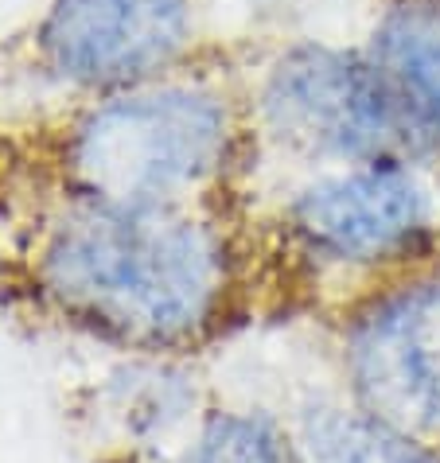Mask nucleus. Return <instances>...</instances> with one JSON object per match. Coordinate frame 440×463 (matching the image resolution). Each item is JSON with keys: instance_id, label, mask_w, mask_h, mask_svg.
<instances>
[{"instance_id": "obj_1", "label": "nucleus", "mask_w": 440, "mask_h": 463, "mask_svg": "<svg viewBox=\"0 0 440 463\" xmlns=\"http://www.w3.org/2000/svg\"><path fill=\"white\" fill-rule=\"evenodd\" d=\"M40 280L90 331L160 351L211 327L226 292V261L211 230L172 207L90 203L51 234Z\"/></svg>"}, {"instance_id": "obj_2", "label": "nucleus", "mask_w": 440, "mask_h": 463, "mask_svg": "<svg viewBox=\"0 0 440 463\" xmlns=\"http://www.w3.org/2000/svg\"><path fill=\"white\" fill-rule=\"evenodd\" d=\"M226 121L215 98L157 90L90 113L74 140V175L101 207H167L218 164Z\"/></svg>"}, {"instance_id": "obj_3", "label": "nucleus", "mask_w": 440, "mask_h": 463, "mask_svg": "<svg viewBox=\"0 0 440 463\" xmlns=\"http://www.w3.org/2000/svg\"><path fill=\"white\" fill-rule=\"evenodd\" d=\"M265 113L292 145L370 164L440 140V128L378 62L328 47H301L281 59L265 90Z\"/></svg>"}, {"instance_id": "obj_4", "label": "nucleus", "mask_w": 440, "mask_h": 463, "mask_svg": "<svg viewBox=\"0 0 440 463\" xmlns=\"http://www.w3.org/2000/svg\"><path fill=\"white\" fill-rule=\"evenodd\" d=\"M343 363L355 405L440 444V285L397 288L359 312Z\"/></svg>"}, {"instance_id": "obj_5", "label": "nucleus", "mask_w": 440, "mask_h": 463, "mask_svg": "<svg viewBox=\"0 0 440 463\" xmlns=\"http://www.w3.org/2000/svg\"><path fill=\"white\" fill-rule=\"evenodd\" d=\"M187 35V0H55L43 24L51 62L79 82H129Z\"/></svg>"}, {"instance_id": "obj_6", "label": "nucleus", "mask_w": 440, "mask_h": 463, "mask_svg": "<svg viewBox=\"0 0 440 463\" xmlns=\"http://www.w3.org/2000/svg\"><path fill=\"white\" fill-rule=\"evenodd\" d=\"M292 214L316 253L367 265L406 250L429 222V203L397 160H382L312 187Z\"/></svg>"}, {"instance_id": "obj_7", "label": "nucleus", "mask_w": 440, "mask_h": 463, "mask_svg": "<svg viewBox=\"0 0 440 463\" xmlns=\"http://www.w3.org/2000/svg\"><path fill=\"white\" fill-rule=\"evenodd\" d=\"M296 463H440V444L401 432L355 402H312L289 429Z\"/></svg>"}, {"instance_id": "obj_8", "label": "nucleus", "mask_w": 440, "mask_h": 463, "mask_svg": "<svg viewBox=\"0 0 440 463\" xmlns=\"http://www.w3.org/2000/svg\"><path fill=\"white\" fill-rule=\"evenodd\" d=\"M374 62L440 128V5L394 8L374 32Z\"/></svg>"}, {"instance_id": "obj_9", "label": "nucleus", "mask_w": 440, "mask_h": 463, "mask_svg": "<svg viewBox=\"0 0 440 463\" xmlns=\"http://www.w3.org/2000/svg\"><path fill=\"white\" fill-rule=\"evenodd\" d=\"M179 463H296L289 429L262 409H211Z\"/></svg>"}]
</instances>
